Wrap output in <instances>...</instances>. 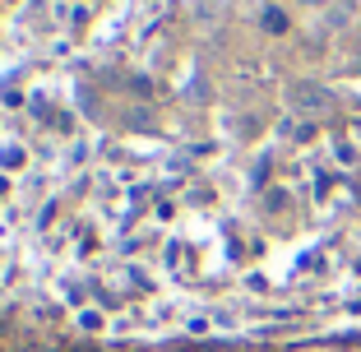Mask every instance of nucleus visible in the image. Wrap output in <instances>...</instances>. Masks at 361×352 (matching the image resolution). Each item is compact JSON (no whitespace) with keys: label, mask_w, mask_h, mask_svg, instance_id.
I'll return each mask as SVG.
<instances>
[{"label":"nucleus","mask_w":361,"mask_h":352,"mask_svg":"<svg viewBox=\"0 0 361 352\" xmlns=\"http://www.w3.org/2000/svg\"><path fill=\"white\" fill-rule=\"evenodd\" d=\"M287 107L301 111V116H315V111L329 107V93H324L319 84H310V79H306V84H292V88H287Z\"/></svg>","instance_id":"1"},{"label":"nucleus","mask_w":361,"mask_h":352,"mask_svg":"<svg viewBox=\"0 0 361 352\" xmlns=\"http://www.w3.org/2000/svg\"><path fill=\"white\" fill-rule=\"evenodd\" d=\"M306 5H319V0H306Z\"/></svg>","instance_id":"2"}]
</instances>
